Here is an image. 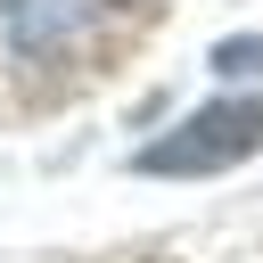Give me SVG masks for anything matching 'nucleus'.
I'll return each mask as SVG.
<instances>
[{
  "instance_id": "nucleus-1",
  "label": "nucleus",
  "mask_w": 263,
  "mask_h": 263,
  "mask_svg": "<svg viewBox=\"0 0 263 263\" xmlns=\"http://www.w3.org/2000/svg\"><path fill=\"white\" fill-rule=\"evenodd\" d=\"M255 148H263V99H255V90H230V99L197 107L181 132L148 140L132 164H140L148 181H189V173H230V164H247Z\"/></svg>"
},
{
  "instance_id": "nucleus-2",
  "label": "nucleus",
  "mask_w": 263,
  "mask_h": 263,
  "mask_svg": "<svg viewBox=\"0 0 263 263\" xmlns=\"http://www.w3.org/2000/svg\"><path fill=\"white\" fill-rule=\"evenodd\" d=\"M90 0H8V49L25 66H58L66 49H82L90 33Z\"/></svg>"
},
{
  "instance_id": "nucleus-3",
  "label": "nucleus",
  "mask_w": 263,
  "mask_h": 263,
  "mask_svg": "<svg viewBox=\"0 0 263 263\" xmlns=\"http://www.w3.org/2000/svg\"><path fill=\"white\" fill-rule=\"evenodd\" d=\"M214 74H230V82H255V74H263V33H247V41H222V49H214Z\"/></svg>"
},
{
  "instance_id": "nucleus-4",
  "label": "nucleus",
  "mask_w": 263,
  "mask_h": 263,
  "mask_svg": "<svg viewBox=\"0 0 263 263\" xmlns=\"http://www.w3.org/2000/svg\"><path fill=\"white\" fill-rule=\"evenodd\" d=\"M90 8H115V16H140L148 0H90Z\"/></svg>"
}]
</instances>
